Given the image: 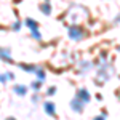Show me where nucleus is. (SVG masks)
I'll list each match as a JSON object with an SVG mask.
<instances>
[{"instance_id":"f257e3e1","label":"nucleus","mask_w":120,"mask_h":120,"mask_svg":"<svg viewBox=\"0 0 120 120\" xmlns=\"http://www.w3.org/2000/svg\"><path fill=\"white\" fill-rule=\"evenodd\" d=\"M67 37L72 42H82L83 38L88 37V30L82 27L80 24H69L67 26Z\"/></svg>"},{"instance_id":"9b49d317","label":"nucleus","mask_w":120,"mask_h":120,"mask_svg":"<svg viewBox=\"0 0 120 120\" xmlns=\"http://www.w3.org/2000/svg\"><path fill=\"white\" fill-rule=\"evenodd\" d=\"M42 86H43V82H40V80H34V82L30 83V90L34 93H40V90H42Z\"/></svg>"},{"instance_id":"4468645a","label":"nucleus","mask_w":120,"mask_h":120,"mask_svg":"<svg viewBox=\"0 0 120 120\" xmlns=\"http://www.w3.org/2000/svg\"><path fill=\"white\" fill-rule=\"evenodd\" d=\"M21 27H22V21H21V19H15V21L11 22V30H13V32H19Z\"/></svg>"},{"instance_id":"9d476101","label":"nucleus","mask_w":120,"mask_h":120,"mask_svg":"<svg viewBox=\"0 0 120 120\" xmlns=\"http://www.w3.org/2000/svg\"><path fill=\"white\" fill-rule=\"evenodd\" d=\"M22 26H26L29 30H32V29H38V27H40L38 21H35L34 18H30V16H27V18L22 21Z\"/></svg>"},{"instance_id":"20e7f679","label":"nucleus","mask_w":120,"mask_h":120,"mask_svg":"<svg viewBox=\"0 0 120 120\" xmlns=\"http://www.w3.org/2000/svg\"><path fill=\"white\" fill-rule=\"evenodd\" d=\"M0 61L7 63V64H13L15 59L11 56V48L8 46H0Z\"/></svg>"},{"instance_id":"1a4fd4ad","label":"nucleus","mask_w":120,"mask_h":120,"mask_svg":"<svg viewBox=\"0 0 120 120\" xmlns=\"http://www.w3.org/2000/svg\"><path fill=\"white\" fill-rule=\"evenodd\" d=\"M19 69L22 71V72H27V74H35L38 69V66L35 64H29V63H19Z\"/></svg>"},{"instance_id":"423d86ee","label":"nucleus","mask_w":120,"mask_h":120,"mask_svg":"<svg viewBox=\"0 0 120 120\" xmlns=\"http://www.w3.org/2000/svg\"><path fill=\"white\" fill-rule=\"evenodd\" d=\"M13 93H15L16 96H19V98H24L29 93V86L24 85V83H15V85H13Z\"/></svg>"},{"instance_id":"f03ea898","label":"nucleus","mask_w":120,"mask_h":120,"mask_svg":"<svg viewBox=\"0 0 120 120\" xmlns=\"http://www.w3.org/2000/svg\"><path fill=\"white\" fill-rule=\"evenodd\" d=\"M94 69V61H90V59H80L77 63V72L79 74H86Z\"/></svg>"},{"instance_id":"39448f33","label":"nucleus","mask_w":120,"mask_h":120,"mask_svg":"<svg viewBox=\"0 0 120 120\" xmlns=\"http://www.w3.org/2000/svg\"><path fill=\"white\" fill-rule=\"evenodd\" d=\"M43 111H45V114L48 117H53V119L58 117V114H56V104L53 101H45L43 102Z\"/></svg>"},{"instance_id":"dca6fc26","label":"nucleus","mask_w":120,"mask_h":120,"mask_svg":"<svg viewBox=\"0 0 120 120\" xmlns=\"http://www.w3.org/2000/svg\"><path fill=\"white\" fill-rule=\"evenodd\" d=\"M8 75H7V72H0V83L2 85H5V83H8Z\"/></svg>"},{"instance_id":"4be33fe9","label":"nucleus","mask_w":120,"mask_h":120,"mask_svg":"<svg viewBox=\"0 0 120 120\" xmlns=\"http://www.w3.org/2000/svg\"><path fill=\"white\" fill-rule=\"evenodd\" d=\"M117 50H119V51H120V46H119V48H117Z\"/></svg>"},{"instance_id":"6e6552de","label":"nucleus","mask_w":120,"mask_h":120,"mask_svg":"<svg viewBox=\"0 0 120 120\" xmlns=\"http://www.w3.org/2000/svg\"><path fill=\"white\" fill-rule=\"evenodd\" d=\"M38 11L42 13V15H45V16H50L51 13H53V7H51V2H42V3H38Z\"/></svg>"},{"instance_id":"7ed1b4c3","label":"nucleus","mask_w":120,"mask_h":120,"mask_svg":"<svg viewBox=\"0 0 120 120\" xmlns=\"http://www.w3.org/2000/svg\"><path fill=\"white\" fill-rule=\"evenodd\" d=\"M75 98H77V99H80L83 104H88V102L91 101V94H90V91H88L85 86L77 88V91H75Z\"/></svg>"},{"instance_id":"a211bd4d","label":"nucleus","mask_w":120,"mask_h":120,"mask_svg":"<svg viewBox=\"0 0 120 120\" xmlns=\"http://www.w3.org/2000/svg\"><path fill=\"white\" fill-rule=\"evenodd\" d=\"M7 75H8V80H10V82L16 80V75H15V72H11V71H7Z\"/></svg>"},{"instance_id":"0eeeda50","label":"nucleus","mask_w":120,"mask_h":120,"mask_svg":"<svg viewBox=\"0 0 120 120\" xmlns=\"http://www.w3.org/2000/svg\"><path fill=\"white\" fill-rule=\"evenodd\" d=\"M69 106H71V109H72L74 112H77V114H82L83 109H85V104H83V102L80 101V99H77L75 96L72 98V99H71Z\"/></svg>"},{"instance_id":"ddd939ff","label":"nucleus","mask_w":120,"mask_h":120,"mask_svg":"<svg viewBox=\"0 0 120 120\" xmlns=\"http://www.w3.org/2000/svg\"><path fill=\"white\" fill-rule=\"evenodd\" d=\"M35 75H37V80H40V82H45L46 72H45V69H43L42 66H38V69H37V72H35Z\"/></svg>"},{"instance_id":"2eb2a0df","label":"nucleus","mask_w":120,"mask_h":120,"mask_svg":"<svg viewBox=\"0 0 120 120\" xmlns=\"http://www.w3.org/2000/svg\"><path fill=\"white\" fill-rule=\"evenodd\" d=\"M56 91H58L56 85H51V86H48V88H46V93H45V94L51 98V96H55V94H56Z\"/></svg>"},{"instance_id":"412c9836","label":"nucleus","mask_w":120,"mask_h":120,"mask_svg":"<svg viewBox=\"0 0 120 120\" xmlns=\"http://www.w3.org/2000/svg\"><path fill=\"white\" fill-rule=\"evenodd\" d=\"M7 120H16L15 117H7Z\"/></svg>"},{"instance_id":"f8f14e48","label":"nucleus","mask_w":120,"mask_h":120,"mask_svg":"<svg viewBox=\"0 0 120 120\" xmlns=\"http://www.w3.org/2000/svg\"><path fill=\"white\" fill-rule=\"evenodd\" d=\"M29 34H30V37L34 38L35 42H42V32H40V27H38V29H32V30H29Z\"/></svg>"},{"instance_id":"aec40b11","label":"nucleus","mask_w":120,"mask_h":120,"mask_svg":"<svg viewBox=\"0 0 120 120\" xmlns=\"http://www.w3.org/2000/svg\"><path fill=\"white\" fill-rule=\"evenodd\" d=\"M114 22H115V24H119V22H120V15H119V16H115V19H114Z\"/></svg>"},{"instance_id":"f3484780","label":"nucleus","mask_w":120,"mask_h":120,"mask_svg":"<svg viewBox=\"0 0 120 120\" xmlns=\"http://www.w3.org/2000/svg\"><path fill=\"white\" fill-rule=\"evenodd\" d=\"M40 99H42V98H40V94H38V93H34V94H32V102H34V104L40 102Z\"/></svg>"},{"instance_id":"6ab92c4d","label":"nucleus","mask_w":120,"mask_h":120,"mask_svg":"<svg viewBox=\"0 0 120 120\" xmlns=\"http://www.w3.org/2000/svg\"><path fill=\"white\" fill-rule=\"evenodd\" d=\"M93 120H106V115H102V114H99V115H96Z\"/></svg>"}]
</instances>
